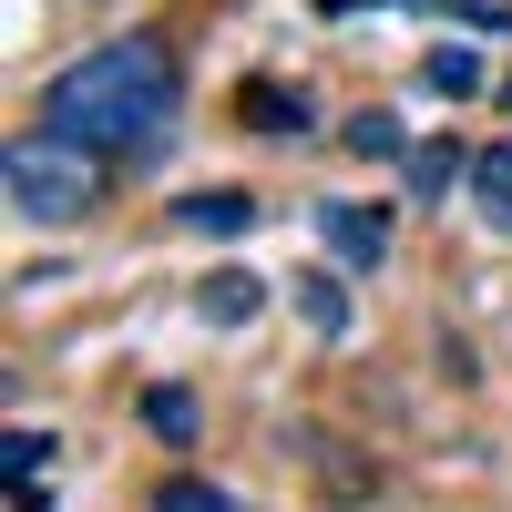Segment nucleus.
Returning <instances> with one entry per match:
<instances>
[{
    "label": "nucleus",
    "mask_w": 512,
    "mask_h": 512,
    "mask_svg": "<svg viewBox=\"0 0 512 512\" xmlns=\"http://www.w3.org/2000/svg\"><path fill=\"white\" fill-rule=\"evenodd\" d=\"M144 431H154L164 451H195V441H205V400L185 390V379H154V390H144Z\"/></svg>",
    "instance_id": "5"
},
{
    "label": "nucleus",
    "mask_w": 512,
    "mask_h": 512,
    "mask_svg": "<svg viewBox=\"0 0 512 512\" xmlns=\"http://www.w3.org/2000/svg\"><path fill=\"white\" fill-rule=\"evenodd\" d=\"M195 308H205V328H246V318H267V287H256L246 267H216L195 287Z\"/></svg>",
    "instance_id": "6"
},
{
    "label": "nucleus",
    "mask_w": 512,
    "mask_h": 512,
    "mask_svg": "<svg viewBox=\"0 0 512 512\" xmlns=\"http://www.w3.org/2000/svg\"><path fill=\"white\" fill-rule=\"evenodd\" d=\"M236 123L246 134H318V103H308V82H246Z\"/></svg>",
    "instance_id": "4"
},
{
    "label": "nucleus",
    "mask_w": 512,
    "mask_h": 512,
    "mask_svg": "<svg viewBox=\"0 0 512 512\" xmlns=\"http://www.w3.org/2000/svg\"><path fill=\"white\" fill-rule=\"evenodd\" d=\"M472 144L461 134H441V144H410V195H451V185H472Z\"/></svg>",
    "instance_id": "7"
},
{
    "label": "nucleus",
    "mask_w": 512,
    "mask_h": 512,
    "mask_svg": "<svg viewBox=\"0 0 512 512\" xmlns=\"http://www.w3.org/2000/svg\"><path fill=\"white\" fill-rule=\"evenodd\" d=\"M154 512H246V502L216 492V482H195V472H175V482H154Z\"/></svg>",
    "instance_id": "12"
},
{
    "label": "nucleus",
    "mask_w": 512,
    "mask_h": 512,
    "mask_svg": "<svg viewBox=\"0 0 512 512\" xmlns=\"http://www.w3.org/2000/svg\"><path fill=\"white\" fill-rule=\"evenodd\" d=\"M318 236H328V256L349 277H369L379 256H390V216H379V205H318Z\"/></svg>",
    "instance_id": "3"
},
{
    "label": "nucleus",
    "mask_w": 512,
    "mask_h": 512,
    "mask_svg": "<svg viewBox=\"0 0 512 512\" xmlns=\"http://www.w3.org/2000/svg\"><path fill=\"white\" fill-rule=\"evenodd\" d=\"M349 154H359V164H410V134H400V113H390V103L349 113Z\"/></svg>",
    "instance_id": "9"
},
{
    "label": "nucleus",
    "mask_w": 512,
    "mask_h": 512,
    "mask_svg": "<svg viewBox=\"0 0 512 512\" xmlns=\"http://www.w3.org/2000/svg\"><path fill=\"white\" fill-rule=\"evenodd\" d=\"M175 216H185L195 236H246V226H256V195H226V185H216V195H175Z\"/></svg>",
    "instance_id": "8"
},
{
    "label": "nucleus",
    "mask_w": 512,
    "mask_h": 512,
    "mask_svg": "<svg viewBox=\"0 0 512 512\" xmlns=\"http://www.w3.org/2000/svg\"><path fill=\"white\" fill-rule=\"evenodd\" d=\"M103 164L93 144H62V134H11V216L21 226H82L103 205Z\"/></svg>",
    "instance_id": "2"
},
{
    "label": "nucleus",
    "mask_w": 512,
    "mask_h": 512,
    "mask_svg": "<svg viewBox=\"0 0 512 512\" xmlns=\"http://www.w3.org/2000/svg\"><path fill=\"white\" fill-rule=\"evenodd\" d=\"M420 93H451V103H461V93H482V62L451 41V52H431V62H420Z\"/></svg>",
    "instance_id": "13"
},
{
    "label": "nucleus",
    "mask_w": 512,
    "mask_h": 512,
    "mask_svg": "<svg viewBox=\"0 0 512 512\" xmlns=\"http://www.w3.org/2000/svg\"><path fill=\"white\" fill-rule=\"evenodd\" d=\"M41 461H52V431H31V420H21V431H11V482H31Z\"/></svg>",
    "instance_id": "14"
},
{
    "label": "nucleus",
    "mask_w": 512,
    "mask_h": 512,
    "mask_svg": "<svg viewBox=\"0 0 512 512\" xmlns=\"http://www.w3.org/2000/svg\"><path fill=\"white\" fill-rule=\"evenodd\" d=\"M175 103H185V72L164 52V31H123L41 82V134L93 144V154H144L175 123Z\"/></svg>",
    "instance_id": "1"
},
{
    "label": "nucleus",
    "mask_w": 512,
    "mask_h": 512,
    "mask_svg": "<svg viewBox=\"0 0 512 512\" xmlns=\"http://www.w3.org/2000/svg\"><path fill=\"white\" fill-rule=\"evenodd\" d=\"M472 205H482V216L512 236V144H492V154L472 164Z\"/></svg>",
    "instance_id": "10"
},
{
    "label": "nucleus",
    "mask_w": 512,
    "mask_h": 512,
    "mask_svg": "<svg viewBox=\"0 0 512 512\" xmlns=\"http://www.w3.org/2000/svg\"><path fill=\"white\" fill-rule=\"evenodd\" d=\"M369 11H451V0H369Z\"/></svg>",
    "instance_id": "15"
},
{
    "label": "nucleus",
    "mask_w": 512,
    "mask_h": 512,
    "mask_svg": "<svg viewBox=\"0 0 512 512\" xmlns=\"http://www.w3.org/2000/svg\"><path fill=\"white\" fill-rule=\"evenodd\" d=\"M502 103H512V82H502Z\"/></svg>",
    "instance_id": "16"
},
{
    "label": "nucleus",
    "mask_w": 512,
    "mask_h": 512,
    "mask_svg": "<svg viewBox=\"0 0 512 512\" xmlns=\"http://www.w3.org/2000/svg\"><path fill=\"white\" fill-rule=\"evenodd\" d=\"M287 297H297V318H308L318 338H349V297H338V277H297Z\"/></svg>",
    "instance_id": "11"
}]
</instances>
